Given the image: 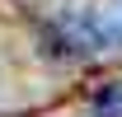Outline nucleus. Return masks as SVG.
<instances>
[{"label": "nucleus", "instance_id": "obj_1", "mask_svg": "<svg viewBox=\"0 0 122 117\" xmlns=\"http://www.w3.org/2000/svg\"><path fill=\"white\" fill-rule=\"evenodd\" d=\"M61 28L85 52H122V0H75Z\"/></svg>", "mask_w": 122, "mask_h": 117}, {"label": "nucleus", "instance_id": "obj_2", "mask_svg": "<svg viewBox=\"0 0 122 117\" xmlns=\"http://www.w3.org/2000/svg\"><path fill=\"white\" fill-rule=\"evenodd\" d=\"M94 117H122V80H108L94 94Z\"/></svg>", "mask_w": 122, "mask_h": 117}]
</instances>
